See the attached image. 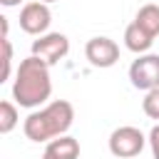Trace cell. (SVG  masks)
<instances>
[{"label": "cell", "mask_w": 159, "mask_h": 159, "mask_svg": "<svg viewBox=\"0 0 159 159\" xmlns=\"http://www.w3.org/2000/svg\"><path fill=\"white\" fill-rule=\"evenodd\" d=\"M52 94V77H50V65L42 62L40 57L30 55L20 60L12 80V99L15 104L25 109H37L45 107Z\"/></svg>", "instance_id": "cell-1"}, {"label": "cell", "mask_w": 159, "mask_h": 159, "mask_svg": "<svg viewBox=\"0 0 159 159\" xmlns=\"http://www.w3.org/2000/svg\"><path fill=\"white\" fill-rule=\"evenodd\" d=\"M75 122V107L67 99H52L45 107L30 112L22 122V132L30 142H52L62 134H67V129Z\"/></svg>", "instance_id": "cell-2"}, {"label": "cell", "mask_w": 159, "mask_h": 159, "mask_svg": "<svg viewBox=\"0 0 159 159\" xmlns=\"http://www.w3.org/2000/svg\"><path fill=\"white\" fill-rule=\"evenodd\" d=\"M147 144V137L139 127H132V124H124V127H117L112 134H109V152L112 157L117 159H132V157H139L142 149Z\"/></svg>", "instance_id": "cell-3"}, {"label": "cell", "mask_w": 159, "mask_h": 159, "mask_svg": "<svg viewBox=\"0 0 159 159\" xmlns=\"http://www.w3.org/2000/svg\"><path fill=\"white\" fill-rule=\"evenodd\" d=\"M129 82L134 89H142V92L159 89V55L154 52L139 55L129 65Z\"/></svg>", "instance_id": "cell-4"}, {"label": "cell", "mask_w": 159, "mask_h": 159, "mask_svg": "<svg viewBox=\"0 0 159 159\" xmlns=\"http://www.w3.org/2000/svg\"><path fill=\"white\" fill-rule=\"evenodd\" d=\"M50 22H52V12H50V5L42 2V0H32V2H25L22 10H20V30L27 32V35H47L50 30Z\"/></svg>", "instance_id": "cell-5"}, {"label": "cell", "mask_w": 159, "mask_h": 159, "mask_svg": "<svg viewBox=\"0 0 159 159\" xmlns=\"http://www.w3.org/2000/svg\"><path fill=\"white\" fill-rule=\"evenodd\" d=\"M30 50H32L30 55L40 57L42 62H47V65L52 67V65H57L60 60L67 57V52H70V40H67V35H62V32H47V35H40L37 40H32V47H30Z\"/></svg>", "instance_id": "cell-6"}, {"label": "cell", "mask_w": 159, "mask_h": 159, "mask_svg": "<svg viewBox=\"0 0 159 159\" xmlns=\"http://www.w3.org/2000/svg\"><path fill=\"white\" fill-rule=\"evenodd\" d=\"M84 57H87V62H89L92 67L107 70V67L117 65V60H119V45H117L112 37H104V35L92 37V40H87V45H84Z\"/></svg>", "instance_id": "cell-7"}, {"label": "cell", "mask_w": 159, "mask_h": 159, "mask_svg": "<svg viewBox=\"0 0 159 159\" xmlns=\"http://www.w3.org/2000/svg\"><path fill=\"white\" fill-rule=\"evenodd\" d=\"M45 152L52 154L55 159H80V142L70 134H62V137L47 142Z\"/></svg>", "instance_id": "cell-8"}, {"label": "cell", "mask_w": 159, "mask_h": 159, "mask_svg": "<svg viewBox=\"0 0 159 159\" xmlns=\"http://www.w3.org/2000/svg\"><path fill=\"white\" fill-rule=\"evenodd\" d=\"M152 42H154V37H149L137 22L127 25V30H124V45H127V50H132L134 55H147L149 47H152Z\"/></svg>", "instance_id": "cell-9"}, {"label": "cell", "mask_w": 159, "mask_h": 159, "mask_svg": "<svg viewBox=\"0 0 159 159\" xmlns=\"http://www.w3.org/2000/svg\"><path fill=\"white\" fill-rule=\"evenodd\" d=\"M134 22L149 35V37H157L159 35V5L157 2H147L137 10V17Z\"/></svg>", "instance_id": "cell-10"}, {"label": "cell", "mask_w": 159, "mask_h": 159, "mask_svg": "<svg viewBox=\"0 0 159 159\" xmlns=\"http://www.w3.org/2000/svg\"><path fill=\"white\" fill-rule=\"evenodd\" d=\"M20 122V114H17V107L10 102V99H2L0 102V134H10Z\"/></svg>", "instance_id": "cell-11"}, {"label": "cell", "mask_w": 159, "mask_h": 159, "mask_svg": "<svg viewBox=\"0 0 159 159\" xmlns=\"http://www.w3.org/2000/svg\"><path fill=\"white\" fill-rule=\"evenodd\" d=\"M142 109L149 119H159V89H152L142 99Z\"/></svg>", "instance_id": "cell-12"}, {"label": "cell", "mask_w": 159, "mask_h": 159, "mask_svg": "<svg viewBox=\"0 0 159 159\" xmlns=\"http://www.w3.org/2000/svg\"><path fill=\"white\" fill-rule=\"evenodd\" d=\"M12 75V45H10V37H2V80H10Z\"/></svg>", "instance_id": "cell-13"}, {"label": "cell", "mask_w": 159, "mask_h": 159, "mask_svg": "<svg viewBox=\"0 0 159 159\" xmlns=\"http://www.w3.org/2000/svg\"><path fill=\"white\" fill-rule=\"evenodd\" d=\"M147 142H149V147H152V157H154V159H159V124H154V127H152V132H149Z\"/></svg>", "instance_id": "cell-14"}, {"label": "cell", "mask_w": 159, "mask_h": 159, "mask_svg": "<svg viewBox=\"0 0 159 159\" xmlns=\"http://www.w3.org/2000/svg\"><path fill=\"white\" fill-rule=\"evenodd\" d=\"M0 2H2L5 7H15V5H20L22 0H0Z\"/></svg>", "instance_id": "cell-15"}, {"label": "cell", "mask_w": 159, "mask_h": 159, "mask_svg": "<svg viewBox=\"0 0 159 159\" xmlns=\"http://www.w3.org/2000/svg\"><path fill=\"white\" fill-rule=\"evenodd\" d=\"M40 159H55V157H52V154H47V152H42V157H40Z\"/></svg>", "instance_id": "cell-16"}, {"label": "cell", "mask_w": 159, "mask_h": 159, "mask_svg": "<svg viewBox=\"0 0 159 159\" xmlns=\"http://www.w3.org/2000/svg\"><path fill=\"white\" fill-rule=\"evenodd\" d=\"M42 2H47V5H50V2H57V0H42Z\"/></svg>", "instance_id": "cell-17"}]
</instances>
